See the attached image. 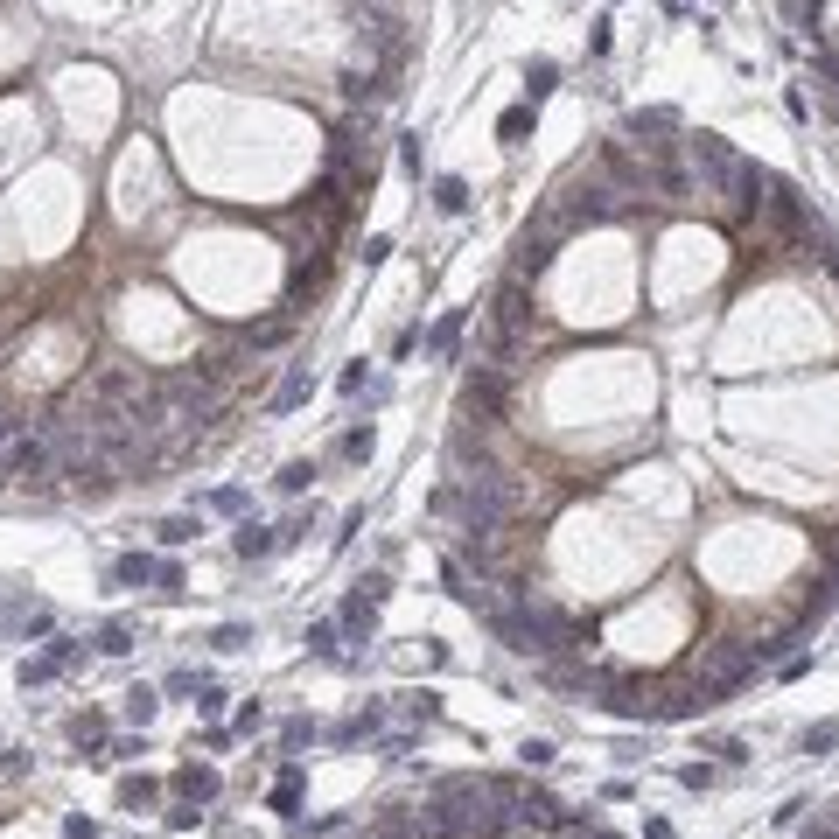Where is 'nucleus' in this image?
<instances>
[{
    "label": "nucleus",
    "mask_w": 839,
    "mask_h": 839,
    "mask_svg": "<svg viewBox=\"0 0 839 839\" xmlns=\"http://www.w3.org/2000/svg\"><path fill=\"white\" fill-rule=\"evenodd\" d=\"M273 546H280V532H266V524H238V560H266Z\"/></svg>",
    "instance_id": "0eeeda50"
},
{
    "label": "nucleus",
    "mask_w": 839,
    "mask_h": 839,
    "mask_svg": "<svg viewBox=\"0 0 839 839\" xmlns=\"http://www.w3.org/2000/svg\"><path fill=\"white\" fill-rule=\"evenodd\" d=\"M336 455H350V462H364V455H371V427H350V434L336 441Z\"/></svg>",
    "instance_id": "f3484780"
},
{
    "label": "nucleus",
    "mask_w": 839,
    "mask_h": 839,
    "mask_svg": "<svg viewBox=\"0 0 839 839\" xmlns=\"http://www.w3.org/2000/svg\"><path fill=\"white\" fill-rule=\"evenodd\" d=\"M552 84H560V71H552L546 56H539V63H532V71H524V99L539 105V99H546V91H552Z\"/></svg>",
    "instance_id": "9b49d317"
},
{
    "label": "nucleus",
    "mask_w": 839,
    "mask_h": 839,
    "mask_svg": "<svg viewBox=\"0 0 839 839\" xmlns=\"http://www.w3.org/2000/svg\"><path fill=\"white\" fill-rule=\"evenodd\" d=\"M455 336H462V315H441V322H434V350L448 357V350H455Z\"/></svg>",
    "instance_id": "a211bd4d"
},
{
    "label": "nucleus",
    "mask_w": 839,
    "mask_h": 839,
    "mask_svg": "<svg viewBox=\"0 0 839 839\" xmlns=\"http://www.w3.org/2000/svg\"><path fill=\"white\" fill-rule=\"evenodd\" d=\"M399 700H406L413 721H441V693H399Z\"/></svg>",
    "instance_id": "dca6fc26"
},
{
    "label": "nucleus",
    "mask_w": 839,
    "mask_h": 839,
    "mask_svg": "<svg viewBox=\"0 0 839 839\" xmlns=\"http://www.w3.org/2000/svg\"><path fill=\"white\" fill-rule=\"evenodd\" d=\"M518 756H524V769H546V762H552V741H524Z\"/></svg>",
    "instance_id": "4be33fe9"
},
{
    "label": "nucleus",
    "mask_w": 839,
    "mask_h": 839,
    "mask_svg": "<svg viewBox=\"0 0 839 839\" xmlns=\"http://www.w3.org/2000/svg\"><path fill=\"white\" fill-rule=\"evenodd\" d=\"M155 707H161V700L147 693V685H133V693H127V721H140V728L155 721Z\"/></svg>",
    "instance_id": "2eb2a0df"
},
{
    "label": "nucleus",
    "mask_w": 839,
    "mask_h": 839,
    "mask_svg": "<svg viewBox=\"0 0 839 839\" xmlns=\"http://www.w3.org/2000/svg\"><path fill=\"white\" fill-rule=\"evenodd\" d=\"M805 749H812V756H825V749H839V721H825V728H812V734H805Z\"/></svg>",
    "instance_id": "aec40b11"
},
{
    "label": "nucleus",
    "mask_w": 839,
    "mask_h": 839,
    "mask_svg": "<svg viewBox=\"0 0 839 839\" xmlns=\"http://www.w3.org/2000/svg\"><path fill=\"white\" fill-rule=\"evenodd\" d=\"M196 818H203V805H189V797H183V805H175V812H168V825H175V833H189V825H196Z\"/></svg>",
    "instance_id": "5701e85b"
},
{
    "label": "nucleus",
    "mask_w": 839,
    "mask_h": 839,
    "mask_svg": "<svg viewBox=\"0 0 839 839\" xmlns=\"http://www.w3.org/2000/svg\"><path fill=\"white\" fill-rule=\"evenodd\" d=\"M301 784H308V769H301V762H288V769H280V784H273V812H288V818H294V805H301Z\"/></svg>",
    "instance_id": "423d86ee"
},
{
    "label": "nucleus",
    "mask_w": 839,
    "mask_h": 839,
    "mask_svg": "<svg viewBox=\"0 0 839 839\" xmlns=\"http://www.w3.org/2000/svg\"><path fill=\"white\" fill-rule=\"evenodd\" d=\"M155 532H161V546H189V539H196L203 524H196V518H161Z\"/></svg>",
    "instance_id": "f8f14e48"
},
{
    "label": "nucleus",
    "mask_w": 839,
    "mask_h": 839,
    "mask_svg": "<svg viewBox=\"0 0 839 839\" xmlns=\"http://www.w3.org/2000/svg\"><path fill=\"white\" fill-rule=\"evenodd\" d=\"M155 797H161L155 777H119V812H147Z\"/></svg>",
    "instance_id": "39448f33"
},
{
    "label": "nucleus",
    "mask_w": 839,
    "mask_h": 839,
    "mask_svg": "<svg viewBox=\"0 0 839 839\" xmlns=\"http://www.w3.org/2000/svg\"><path fill=\"white\" fill-rule=\"evenodd\" d=\"M315 483V462H288V469H280V490H308Z\"/></svg>",
    "instance_id": "6ab92c4d"
},
{
    "label": "nucleus",
    "mask_w": 839,
    "mask_h": 839,
    "mask_svg": "<svg viewBox=\"0 0 839 839\" xmlns=\"http://www.w3.org/2000/svg\"><path fill=\"white\" fill-rule=\"evenodd\" d=\"M155 580V560L147 552H127V560H112V588H147Z\"/></svg>",
    "instance_id": "20e7f679"
},
{
    "label": "nucleus",
    "mask_w": 839,
    "mask_h": 839,
    "mask_svg": "<svg viewBox=\"0 0 839 839\" xmlns=\"http://www.w3.org/2000/svg\"><path fill=\"white\" fill-rule=\"evenodd\" d=\"M245 644H252V629H245V623H224V629H217V651H245Z\"/></svg>",
    "instance_id": "412c9836"
},
{
    "label": "nucleus",
    "mask_w": 839,
    "mask_h": 839,
    "mask_svg": "<svg viewBox=\"0 0 839 839\" xmlns=\"http://www.w3.org/2000/svg\"><path fill=\"white\" fill-rule=\"evenodd\" d=\"M99 651H105V657H127V651H133V629H127V623H105V629H99Z\"/></svg>",
    "instance_id": "4468645a"
},
{
    "label": "nucleus",
    "mask_w": 839,
    "mask_h": 839,
    "mask_svg": "<svg viewBox=\"0 0 839 839\" xmlns=\"http://www.w3.org/2000/svg\"><path fill=\"white\" fill-rule=\"evenodd\" d=\"M308 651L322 657V665H343V657H336V623H315L308 629Z\"/></svg>",
    "instance_id": "ddd939ff"
},
{
    "label": "nucleus",
    "mask_w": 839,
    "mask_h": 839,
    "mask_svg": "<svg viewBox=\"0 0 839 839\" xmlns=\"http://www.w3.org/2000/svg\"><path fill=\"white\" fill-rule=\"evenodd\" d=\"M434 203H441L448 217H462V210H469V183H462V175H441V183H434Z\"/></svg>",
    "instance_id": "9d476101"
},
{
    "label": "nucleus",
    "mask_w": 839,
    "mask_h": 839,
    "mask_svg": "<svg viewBox=\"0 0 839 839\" xmlns=\"http://www.w3.org/2000/svg\"><path fill=\"white\" fill-rule=\"evenodd\" d=\"M532 119H539V105H532V99H524V105H511V112H504V119H497V133H504V147H518L524 133H532Z\"/></svg>",
    "instance_id": "6e6552de"
},
{
    "label": "nucleus",
    "mask_w": 839,
    "mask_h": 839,
    "mask_svg": "<svg viewBox=\"0 0 839 839\" xmlns=\"http://www.w3.org/2000/svg\"><path fill=\"white\" fill-rule=\"evenodd\" d=\"M371 623H378V608H371L364 595H350V602H343V629H350V636L364 644V636H371Z\"/></svg>",
    "instance_id": "1a4fd4ad"
},
{
    "label": "nucleus",
    "mask_w": 839,
    "mask_h": 839,
    "mask_svg": "<svg viewBox=\"0 0 839 839\" xmlns=\"http://www.w3.org/2000/svg\"><path fill=\"white\" fill-rule=\"evenodd\" d=\"M560 245H567V231H560L546 210H539V217H532V224L511 238V273H518V280H539V273H552Z\"/></svg>",
    "instance_id": "f257e3e1"
},
{
    "label": "nucleus",
    "mask_w": 839,
    "mask_h": 839,
    "mask_svg": "<svg viewBox=\"0 0 839 839\" xmlns=\"http://www.w3.org/2000/svg\"><path fill=\"white\" fill-rule=\"evenodd\" d=\"M294 322H301V315H273V322H259V329H245V343H252V357H259V350H280V343L294 336Z\"/></svg>",
    "instance_id": "7ed1b4c3"
},
{
    "label": "nucleus",
    "mask_w": 839,
    "mask_h": 839,
    "mask_svg": "<svg viewBox=\"0 0 839 839\" xmlns=\"http://www.w3.org/2000/svg\"><path fill=\"white\" fill-rule=\"evenodd\" d=\"M644 839H672V825L665 818H644Z\"/></svg>",
    "instance_id": "b1692460"
},
{
    "label": "nucleus",
    "mask_w": 839,
    "mask_h": 839,
    "mask_svg": "<svg viewBox=\"0 0 839 839\" xmlns=\"http://www.w3.org/2000/svg\"><path fill=\"white\" fill-rule=\"evenodd\" d=\"M175 790H183L189 805H210V797H217V769H196V762H183V769H175Z\"/></svg>",
    "instance_id": "f03ea898"
}]
</instances>
